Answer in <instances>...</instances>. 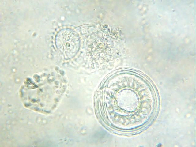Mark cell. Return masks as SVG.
<instances>
[{"label":"cell","mask_w":196,"mask_h":147,"mask_svg":"<svg viewBox=\"0 0 196 147\" xmlns=\"http://www.w3.org/2000/svg\"><path fill=\"white\" fill-rule=\"evenodd\" d=\"M57 44L59 49L67 57H71L77 51L79 38L76 32L70 29H65L58 33Z\"/></svg>","instance_id":"cell-1"}]
</instances>
